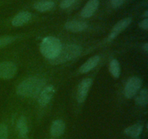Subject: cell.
I'll use <instances>...</instances> for the list:
<instances>
[{"label": "cell", "mask_w": 148, "mask_h": 139, "mask_svg": "<svg viewBox=\"0 0 148 139\" xmlns=\"http://www.w3.org/2000/svg\"><path fill=\"white\" fill-rule=\"evenodd\" d=\"M46 85V81L39 77L33 76L22 81L17 87V95L23 97H34L38 95Z\"/></svg>", "instance_id": "cell-1"}, {"label": "cell", "mask_w": 148, "mask_h": 139, "mask_svg": "<svg viewBox=\"0 0 148 139\" xmlns=\"http://www.w3.org/2000/svg\"><path fill=\"white\" fill-rule=\"evenodd\" d=\"M62 46V43L59 39L53 36H47L40 43V52L44 57L51 60L57 56Z\"/></svg>", "instance_id": "cell-2"}, {"label": "cell", "mask_w": 148, "mask_h": 139, "mask_svg": "<svg viewBox=\"0 0 148 139\" xmlns=\"http://www.w3.org/2000/svg\"><path fill=\"white\" fill-rule=\"evenodd\" d=\"M82 50V47L76 44H69L62 46V49L57 56L53 59L49 60V62L52 65H59V64L69 62L77 57L81 54Z\"/></svg>", "instance_id": "cell-3"}, {"label": "cell", "mask_w": 148, "mask_h": 139, "mask_svg": "<svg viewBox=\"0 0 148 139\" xmlns=\"http://www.w3.org/2000/svg\"><path fill=\"white\" fill-rule=\"evenodd\" d=\"M142 85V81L138 77H132L128 80L124 88V96L127 98H132L136 96L140 89Z\"/></svg>", "instance_id": "cell-4"}, {"label": "cell", "mask_w": 148, "mask_h": 139, "mask_svg": "<svg viewBox=\"0 0 148 139\" xmlns=\"http://www.w3.org/2000/svg\"><path fill=\"white\" fill-rule=\"evenodd\" d=\"M17 72V67L12 62H0V78L11 79Z\"/></svg>", "instance_id": "cell-5"}, {"label": "cell", "mask_w": 148, "mask_h": 139, "mask_svg": "<svg viewBox=\"0 0 148 139\" xmlns=\"http://www.w3.org/2000/svg\"><path fill=\"white\" fill-rule=\"evenodd\" d=\"M92 83L93 81L91 78H85L81 81L78 85L77 91V100L78 103L81 104L85 101L88 92L92 85Z\"/></svg>", "instance_id": "cell-6"}, {"label": "cell", "mask_w": 148, "mask_h": 139, "mask_svg": "<svg viewBox=\"0 0 148 139\" xmlns=\"http://www.w3.org/2000/svg\"><path fill=\"white\" fill-rule=\"evenodd\" d=\"M54 94L55 88L53 85H46L39 93L38 102L41 107H45L51 101L53 96H54Z\"/></svg>", "instance_id": "cell-7"}, {"label": "cell", "mask_w": 148, "mask_h": 139, "mask_svg": "<svg viewBox=\"0 0 148 139\" xmlns=\"http://www.w3.org/2000/svg\"><path fill=\"white\" fill-rule=\"evenodd\" d=\"M132 21V20L131 17H126V18L122 19L120 21H119L112 28L111 33L108 36V41L114 40L119 33H121L123 30H125L131 24Z\"/></svg>", "instance_id": "cell-8"}, {"label": "cell", "mask_w": 148, "mask_h": 139, "mask_svg": "<svg viewBox=\"0 0 148 139\" xmlns=\"http://www.w3.org/2000/svg\"><path fill=\"white\" fill-rule=\"evenodd\" d=\"M88 27L87 23L80 20H70L65 23L64 28L68 31L72 33H79L86 30Z\"/></svg>", "instance_id": "cell-9"}, {"label": "cell", "mask_w": 148, "mask_h": 139, "mask_svg": "<svg viewBox=\"0 0 148 139\" xmlns=\"http://www.w3.org/2000/svg\"><path fill=\"white\" fill-rule=\"evenodd\" d=\"M98 6H99L98 0H89L81 10V16L85 18H89L92 17L98 10Z\"/></svg>", "instance_id": "cell-10"}, {"label": "cell", "mask_w": 148, "mask_h": 139, "mask_svg": "<svg viewBox=\"0 0 148 139\" xmlns=\"http://www.w3.org/2000/svg\"><path fill=\"white\" fill-rule=\"evenodd\" d=\"M31 13L27 11H23L17 13L12 20V25L14 27H20L28 23L31 20Z\"/></svg>", "instance_id": "cell-11"}, {"label": "cell", "mask_w": 148, "mask_h": 139, "mask_svg": "<svg viewBox=\"0 0 148 139\" xmlns=\"http://www.w3.org/2000/svg\"><path fill=\"white\" fill-rule=\"evenodd\" d=\"M17 133L19 136L22 138H25L28 134V125H27V119L25 116L22 115L19 117L16 124Z\"/></svg>", "instance_id": "cell-12"}, {"label": "cell", "mask_w": 148, "mask_h": 139, "mask_svg": "<svg viewBox=\"0 0 148 139\" xmlns=\"http://www.w3.org/2000/svg\"><path fill=\"white\" fill-rule=\"evenodd\" d=\"M65 130V123L62 120H56L52 122L50 133L53 137L57 138L64 134Z\"/></svg>", "instance_id": "cell-13"}, {"label": "cell", "mask_w": 148, "mask_h": 139, "mask_svg": "<svg viewBox=\"0 0 148 139\" xmlns=\"http://www.w3.org/2000/svg\"><path fill=\"white\" fill-rule=\"evenodd\" d=\"M100 62V56L98 55L92 56L88 60H87L85 63L82 64L79 69V72L80 73H87L90 72L91 70L95 68L98 65Z\"/></svg>", "instance_id": "cell-14"}, {"label": "cell", "mask_w": 148, "mask_h": 139, "mask_svg": "<svg viewBox=\"0 0 148 139\" xmlns=\"http://www.w3.org/2000/svg\"><path fill=\"white\" fill-rule=\"evenodd\" d=\"M54 2L50 0H42V1H36L33 4L35 10L40 12H46L48 11H50L54 7Z\"/></svg>", "instance_id": "cell-15"}, {"label": "cell", "mask_w": 148, "mask_h": 139, "mask_svg": "<svg viewBox=\"0 0 148 139\" xmlns=\"http://www.w3.org/2000/svg\"><path fill=\"white\" fill-rule=\"evenodd\" d=\"M143 126L140 124H134L127 127L124 130V133L127 136H130V137L135 139H138L140 134L143 132Z\"/></svg>", "instance_id": "cell-16"}, {"label": "cell", "mask_w": 148, "mask_h": 139, "mask_svg": "<svg viewBox=\"0 0 148 139\" xmlns=\"http://www.w3.org/2000/svg\"><path fill=\"white\" fill-rule=\"evenodd\" d=\"M135 102L137 105L145 107L148 103V91L147 88L141 90L135 98Z\"/></svg>", "instance_id": "cell-17"}, {"label": "cell", "mask_w": 148, "mask_h": 139, "mask_svg": "<svg viewBox=\"0 0 148 139\" xmlns=\"http://www.w3.org/2000/svg\"><path fill=\"white\" fill-rule=\"evenodd\" d=\"M109 71L112 76L115 78H119L121 73L119 62L117 59H112L109 65Z\"/></svg>", "instance_id": "cell-18"}, {"label": "cell", "mask_w": 148, "mask_h": 139, "mask_svg": "<svg viewBox=\"0 0 148 139\" xmlns=\"http://www.w3.org/2000/svg\"><path fill=\"white\" fill-rule=\"evenodd\" d=\"M16 40V37L12 36H5L0 37V49L11 44Z\"/></svg>", "instance_id": "cell-19"}, {"label": "cell", "mask_w": 148, "mask_h": 139, "mask_svg": "<svg viewBox=\"0 0 148 139\" xmlns=\"http://www.w3.org/2000/svg\"><path fill=\"white\" fill-rule=\"evenodd\" d=\"M0 139H8V127L5 123H0Z\"/></svg>", "instance_id": "cell-20"}, {"label": "cell", "mask_w": 148, "mask_h": 139, "mask_svg": "<svg viewBox=\"0 0 148 139\" xmlns=\"http://www.w3.org/2000/svg\"><path fill=\"white\" fill-rule=\"evenodd\" d=\"M77 0H62L60 3V7L63 10H66V9L70 7L72 4L75 3Z\"/></svg>", "instance_id": "cell-21"}, {"label": "cell", "mask_w": 148, "mask_h": 139, "mask_svg": "<svg viewBox=\"0 0 148 139\" xmlns=\"http://www.w3.org/2000/svg\"><path fill=\"white\" fill-rule=\"evenodd\" d=\"M126 0H111V4L114 8H119L124 3Z\"/></svg>", "instance_id": "cell-22"}, {"label": "cell", "mask_w": 148, "mask_h": 139, "mask_svg": "<svg viewBox=\"0 0 148 139\" xmlns=\"http://www.w3.org/2000/svg\"><path fill=\"white\" fill-rule=\"evenodd\" d=\"M139 25L141 28L144 29V30H148V19L145 18L143 20H142L141 22H140L139 23Z\"/></svg>", "instance_id": "cell-23"}, {"label": "cell", "mask_w": 148, "mask_h": 139, "mask_svg": "<svg viewBox=\"0 0 148 139\" xmlns=\"http://www.w3.org/2000/svg\"><path fill=\"white\" fill-rule=\"evenodd\" d=\"M143 49H144L145 52H148V43H146L143 46Z\"/></svg>", "instance_id": "cell-24"}, {"label": "cell", "mask_w": 148, "mask_h": 139, "mask_svg": "<svg viewBox=\"0 0 148 139\" xmlns=\"http://www.w3.org/2000/svg\"><path fill=\"white\" fill-rule=\"evenodd\" d=\"M145 18H147V16H148V12L147 11L145 12Z\"/></svg>", "instance_id": "cell-25"}, {"label": "cell", "mask_w": 148, "mask_h": 139, "mask_svg": "<svg viewBox=\"0 0 148 139\" xmlns=\"http://www.w3.org/2000/svg\"><path fill=\"white\" fill-rule=\"evenodd\" d=\"M51 139H55V138H51Z\"/></svg>", "instance_id": "cell-26"}]
</instances>
